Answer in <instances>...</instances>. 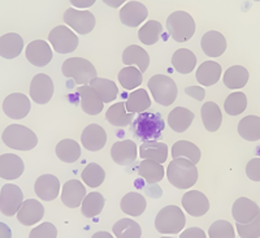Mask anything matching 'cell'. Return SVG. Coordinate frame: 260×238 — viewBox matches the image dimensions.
<instances>
[{
	"label": "cell",
	"mask_w": 260,
	"mask_h": 238,
	"mask_svg": "<svg viewBox=\"0 0 260 238\" xmlns=\"http://www.w3.org/2000/svg\"><path fill=\"white\" fill-rule=\"evenodd\" d=\"M151 107V99L145 88H137L127 97L125 108L129 113H142Z\"/></svg>",
	"instance_id": "e575fe53"
},
{
	"label": "cell",
	"mask_w": 260,
	"mask_h": 238,
	"mask_svg": "<svg viewBox=\"0 0 260 238\" xmlns=\"http://www.w3.org/2000/svg\"><path fill=\"white\" fill-rule=\"evenodd\" d=\"M24 48V41L16 33H7L0 38V55L3 59H16Z\"/></svg>",
	"instance_id": "484cf974"
},
{
	"label": "cell",
	"mask_w": 260,
	"mask_h": 238,
	"mask_svg": "<svg viewBox=\"0 0 260 238\" xmlns=\"http://www.w3.org/2000/svg\"><path fill=\"white\" fill-rule=\"evenodd\" d=\"M168 181L177 189H190L198 181V169L186 158L173 159L167 169Z\"/></svg>",
	"instance_id": "7a4b0ae2"
},
{
	"label": "cell",
	"mask_w": 260,
	"mask_h": 238,
	"mask_svg": "<svg viewBox=\"0 0 260 238\" xmlns=\"http://www.w3.org/2000/svg\"><path fill=\"white\" fill-rule=\"evenodd\" d=\"M104 178L106 172L96 163H90L89 165H86L82 172V181L90 188H99L104 183Z\"/></svg>",
	"instance_id": "f6af8a7d"
},
{
	"label": "cell",
	"mask_w": 260,
	"mask_h": 238,
	"mask_svg": "<svg viewBox=\"0 0 260 238\" xmlns=\"http://www.w3.org/2000/svg\"><path fill=\"white\" fill-rule=\"evenodd\" d=\"M53 95V82L45 73L37 74L30 83V98L37 104H47Z\"/></svg>",
	"instance_id": "8fae6325"
},
{
	"label": "cell",
	"mask_w": 260,
	"mask_h": 238,
	"mask_svg": "<svg viewBox=\"0 0 260 238\" xmlns=\"http://www.w3.org/2000/svg\"><path fill=\"white\" fill-rule=\"evenodd\" d=\"M106 120L113 127L124 128L133 121V113H129L125 108V103L118 102L113 104L106 112Z\"/></svg>",
	"instance_id": "d590c367"
},
{
	"label": "cell",
	"mask_w": 260,
	"mask_h": 238,
	"mask_svg": "<svg viewBox=\"0 0 260 238\" xmlns=\"http://www.w3.org/2000/svg\"><path fill=\"white\" fill-rule=\"evenodd\" d=\"M118 81L120 85L125 88V90H132V88H137L141 86L143 81L142 72L139 71L138 68L134 67H126L122 68L120 73H118Z\"/></svg>",
	"instance_id": "ee69618b"
},
{
	"label": "cell",
	"mask_w": 260,
	"mask_h": 238,
	"mask_svg": "<svg viewBox=\"0 0 260 238\" xmlns=\"http://www.w3.org/2000/svg\"><path fill=\"white\" fill-rule=\"evenodd\" d=\"M73 6L78 7V8H87V7H91L95 4V0H86V2H80V0H72L71 2Z\"/></svg>",
	"instance_id": "db71d44e"
},
{
	"label": "cell",
	"mask_w": 260,
	"mask_h": 238,
	"mask_svg": "<svg viewBox=\"0 0 260 238\" xmlns=\"http://www.w3.org/2000/svg\"><path fill=\"white\" fill-rule=\"evenodd\" d=\"M237 232L242 238H259L260 237V219L259 216L250 223H237Z\"/></svg>",
	"instance_id": "c3c4849f"
},
{
	"label": "cell",
	"mask_w": 260,
	"mask_h": 238,
	"mask_svg": "<svg viewBox=\"0 0 260 238\" xmlns=\"http://www.w3.org/2000/svg\"><path fill=\"white\" fill-rule=\"evenodd\" d=\"M113 234L117 238H141L142 229L138 223L130 219H121L113 225Z\"/></svg>",
	"instance_id": "b9f144b4"
},
{
	"label": "cell",
	"mask_w": 260,
	"mask_h": 238,
	"mask_svg": "<svg viewBox=\"0 0 260 238\" xmlns=\"http://www.w3.org/2000/svg\"><path fill=\"white\" fill-rule=\"evenodd\" d=\"M24 202V193L13 184H7L0 191V211L4 216H15Z\"/></svg>",
	"instance_id": "9c48e42d"
},
{
	"label": "cell",
	"mask_w": 260,
	"mask_h": 238,
	"mask_svg": "<svg viewBox=\"0 0 260 238\" xmlns=\"http://www.w3.org/2000/svg\"><path fill=\"white\" fill-rule=\"evenodd\" d=\"M99 237H106V238H112V235L107 232H98L92 235V238H99Z\"/></svg>",
	"instance_id": "9f6ffc18"
},
{
	"label": "cell",
	"mask_w": 260,
	"mask_h": 238,
	"mask_svg": "<svg viewBox=\"0 0 260 238\" xmlns=\"http://www.w3.org/2000/svg\"><path fill=\"white\" fill-rule=\"evenodd\" d=\"M3 112L13 120L25 118L30 112L29 98L21 93L8 95L3 102Z\"/></svg>",
	"instance_id": "7c38bea8"
},
{
	"label": "cell",
	"mask_w": 260,
	"mask_h": 238,
	"mask_svg": "<svg viewBox=\"0 0 260 238\" xmlns=\"http://www.w3.org/2000/svg\"><path fill=\"white\" fill-rule=\"evenodd\" d=\"M186 218L177 206H167L159 211L155 219V228L161 234H177L183 229Z\"/></svg>",
	"instance_id": "8992f818"
},
{
	"label": "cell",
	"mask_w": 260,
	"mask_h": 238,
	"mask_svg": "<svg viewBox=\"0 0 260 238\" xmlns=\"http://www.w3.org/2000/svg\"><path fill=\"white\" fill-rule=\"evenodd\" d=\"M61 73L67 78H73L77 85H86L96 78L98 73L94 65L82 57H71L62 63Z\"/></svg>",
	"instance_id": "52a82bcc"
},
{
	"label": "cell",
	"mask_w": 260,
	"mask_h": 238,
	"mask_svg": "<svg viewBox=\"0 0 260 238\" xmlns=\"http://www.w3.org/2000/svg\"><path fill=\"white\" fill-rule=\"evenodd\" d=\"M137 155H138L137 144L130 139L116 142L111 148L112 160L118 165H130L136 162Z\"/></svg>",
	"instance_id": "ffe728a7"
},
{
	"label": "cell",
	"mask_w": 260,
	"mask_h": 238,
	"mask_svg": "<svg viewBox=\"0 0 260 238\" xmlns=\"http://www.w3.org/2000/svg\"><path fill=\"white\" fill-rule=\"evenodd\" d=\"M81 142L86 150L96 153L102 150L107 143V133L101 125L98 124H90L89 127L83 129L81 135Z\"/></svg>",
	"instance_id": "2e32d148"
},
{
	"label": "cell",
	"mask_w": 260,
	"mask_h": 238,
	"mask_svg": "<svg viewBox=\"0 0 260 238\" xmlns=\"http://www.w3.org/2000/svg\"><path fill=\"white\" fill-rule=\"evenodd\" d=\"M147 202H146L145 197L141 193H127L124 195L121 199V210L124 214L130 215V216H141L145 212Z\"/></svg>",
	"instance_id": "d6a6232c"
},
{
	"label": "cell",
	"mask_w": 260,
	"mask_h": 238,
	"mask_svg": "<svg viewBox=\"0 0 260 238\" xmlns=\"http://www.w3.org/2000/svg\"><path fill=\"white\" fill-rule=\"evenodd\" d=\"M2 141L6 146L11 147L13 150L29 151L32 150L38 144L37 134L29 128L18 124H12L4 129L2 134Z\"/></svg>",
	"instance_id": "3957f363"
},
{
	"label": "cell",
	"mask_w": 260,
	"mask_h": 238,
	"mask_svg": "<svg viewBox=\"0 0 260 238\" xmlns=\"http://www.w3.org/2000/svg\"><path fill=\"white\" fill-rule=\"evenodd\" d=\"M167 30L172 39L183 43L192 38L195 33V21L191 15L183 11H176L167 18Z\"/></svg>",
	"instance_id": "277c9868"
},
{
	"label": "cell",
	"mask_w": 260,
	"mask_h": 238,
	"mask_svg": "<svg viewBox=\"0 0 260 238\" xmlns=\"http://www.w3.org/2000/svg\"><path fill=\"white\" fill-rule=\"evenodd\" d=\"M164 172L166 171H164L161 163L150 160V159H145L138 167L139 177H142L147 184L160 183L164 177Z\"/></svg>",
	"instance_id": "4dcf8cb0"
},
{
	"label": "cell",
	"mask_w": 260,
	"mask_h": 238,
	"mask_svg": "<svg viewBox=\"0 0 260 238\" xmlns=\"http://www.w3.org/2000/svg\"><path fill=\"white\" fill-rule=\"evenodd\" d=\"M122 63L127 67H132V65L136 64L139 71L145 73L148 69V65H150V55L142 47H139L137 44H132V46L124 50Z\"/></svg>",
	"instance_id": "d4e9b609"
},
{
	"label": "cell",
	"mask_w": 260,
	"mask_h": 238,
	"mask_svg": "<svg viewBox=\"0 0 260 238\" xmlns=\"http://www.w3.org/2000/svg\"><path fill=\"white\" fill-rule=\"evenodd\" d=\"M259 214L260 210L259 206H257V203H255L254 200L245 197L238 198L233 203V207H232V215H233L234 220L237 223H250L256 216H259Z\"/></svg>",
	"instance_id": "ac0fdd59"
},
{
	"label": "cell",
	"mask_w": 260,
	"mask_h": 238,
	"mask_svg": "<svg viewBox=\"0 0 260 238\" xmlns=\"http://www.w3.org/2000/svg\"><path fill=\"white\" fill-rule=\"evenodd\" d=\"M185 93L190 98H194V99L199 100V102H202L204 97H206V90L203 87H199V86H189V87L185 88Z\"/></svg>",
	"instance_id": "816d5d0a"
},
{
	"label": "cell",
	"mask_w": 260,
	"mask_h": 238,
	"mask_svg": "<svg viewBox=\"0 0 260 238\" xmlns=\"http://www.w3.org/2000/svg\"><path fill=\"white\" fill-rule=\"evenodd\" d=\"M194 118V112L185 107H176L168 115V124L171 129L176 133H183L189 129Z\"/></svg>",
	"instance_id": "4316f807"
},
{
	"label": "cell",
	"mask_w": 260,
	"mask_h": 238,
	"mask_svg": "<svg viewBox=\"0 0 260 238\" xmlns=\"http://www.w3.org/2000/svg\"><path fill=\"white\" fill-rule=\"evenodd\" d=\"M147 86L156 103L164 107H168L172 103H175L178 90L173 78L164 76V74H155L148 79Z\"/></svg>",
	"instance_id": "5b68a950"
},
{
	"label": "cell",
	"mask_w": 260,
	"mask_h": 238,
	"mask_svg": "<svg viewBox=\"0 0 260 238\" xmlns=\"http://www.w3.org/2000/svg\"><path fill=\"white\" fill-rule=\"evenodd\" d=\"M90 86L94 88L98 94L101 95V98L103 99L104 103H110V102L115 100L118 94L117 86H116V83L113 82V81H111V79L96 77V78L90 81Z\"/></svg>",
	"instance_id": "60d3db41"
},
{
	"label": "cell",
	"mask_w": 260,
	"mask_h": 238,
	"mask_svg": "<svg viewBox=\"0 0 260 238\" xmlns=\"http://www.w3.org/2000/svg\"><path fill=\"white\" fill-rule=\"evenodd\" d=\"M25 165L22 159L15 154H3L0 156V177L3 180H16L22 176Z\"/></svg>",
	"instance_id": "603a6c76"
},
{
	"label": "cell",
	"mask_w": 260,
	"mask_h": 238,
	"mask_svg": "<svg viewBox=\"0 0 260 238\" xmlns=\"http://www.w3.org/2000/svg\"><path fill=\"white\" fill-rule=\"evenodd\" d=\"M182 206L192 218H201L210 210V202L203 193L199 190H191L183 194Z\"/></svg>",
	"instance_id": "9a60e30c"
},
{
	"label": "cell",
	"mask_w": 260,
	"mask_h": 238,
	"mask_svg": "<svg viewBox=\"0 0 260 238\" xmlns=\"http://www.w3.org/2000/svg\"><path fill=\"white\" fill-rule=\"evenodd\" d=\"M78 97H80L82 111L87 115L96 116L103 111V99L91 86L82 85L78 87Z\"/></svg>",
	"instance_id": "e0dca14e"
},
{
	"label": "cell",
	"mask_w": 260,
	"mask_h": 238,
	"mask_svg": "<svg viewBox=\"0 0 260 238\" xmlns=\"http://www.w3.org/2000/svg\"><path fill=\"white\" fill-rule=\"evenodd\" d=\"M172 156L173 159L186 158L194 164L201 162V150L197 144L189 141H177L172 146Z\"/></svg>",
	"instance_id": "f35d334b"
},
{
	"label": "cell",
	"mask_w": 260,
	"mask_h": 238,
	"mask_svg": "<svg viewBox=\"0 0 260 238\" xmlns=\"http://www.w3.org/2000/svg\"><path fill=\"white\" fill-rule=\"evenodd\" d=\"M30 238H56L57 229L56 226L51 223H43L39 226L34 228L29 234Z\"/></svg>",
	"instance_id": "681fc988"
},
{
	"label": "cell",
	"mask_w": 260,
	"mask_h": 238,
	"mask_svg": "<svg viewBox=\"0 0 260 238\" xmlns=\"http://www.w3.org/2000/svg\"><path fill=\"white\" fill-rule=\"evenodd\" d=\"M248 71L242 65H233L228 68L226 72L224 73V85L228 88H242L245 87L246 83L248 82Z\"/></svg>",
	"instance_id": "836d02e7"
},
{
	"label": "cell",
	"mask_w": 260,
	"mask_h": 238,
	"mask_svg": "<svg viewBox=\"0 0 260 238\" xmlns=\"http://www.w3.org/2000/svg\"><path fill=\"white\" fill-rule=\"evenodd\" d=\"M64 22L78 34H89L95 27V16L89 11L68 8L64 13Z\"/></svg>",
	"instance_id": "30bf717a"
},
{
	"label": "cell",
	"mask_w": 260,
	"mask_h": 238,
	"mask_svg": "<svg viewBox=\"0 0 260 238\" xmlns=\"http://www.w3.org/2000/svg\"><path fill=\"white\" fill-rule=\"evenodd\" d=\"M34 191L42 200L56 199L60 193V181L53 174H42L34 184Z\"/></svg>",
	"instance_id": "d6986e66"
},
{
	"label": "cell",
	"mask_w": 260,
	"mask_h": 238,
	"mask_svg": "<svg viewBox=\"0 0 260 238\" xmlns=\"http://www.w3.org/2000/svg\"><path fill=\"white\" fill-rule=\"evenodd\" d=\"M172 65L178 73L189 74L197 65V56L192 53V51L180 48L172 56Z\"/></svg>",
	"instance_id": "1f68e13d"
},
{
	"label": "cell",
	"mask_w": 260,
	"mask_h": 238,
	"mask_svg": "<svg viewBox=\"0 0 260 238\" xmlns=\"http://www.w3.org/2000/svg\"><path fill=\"white\" fill-rule=\"evenodd\" d=\"M238 133L245 141L255 142L260 139V117L259 116H246L238 124Z\"/></svg>",
	"instance_id": "8d00e7d4"
},
{
	"label": "cell",
	"mask_w": 260,
	"mask_h": 238,
	"mask_svg": "<svg viewBox=\"0 0 260 238\" xmlns=\"http://www.w3.org/2000/svg\"><path fill=\"white\" fill-rule=\"evenodd\" d=\"M139 153H141V158L143 160L150 159V160H155V162L162 164L168 158V146L159 141H147L141 144Z\"/></svg>",
	"instance_id": "f546056e"
},
{
	"label": "cell",
	"mask_w": 260,
	"mask_h": 238,
	"mask_svg": "<svg viewBox=\"0 0 260 238\" xmlns=\"http://www.w3.org/2000/svg\"><path fill=\"white\" fill-rule=\"evenodd\" d=\"M201 116L202 121H203L204 128L211 133H215L216 130H219L222 123V113L219 106L213 102H207L204 103L203 107L201 108Z\"/></svg>",
	"instance_id": "83f0119b"
},
{
	"label": "cell",
	"mask_w": 260,
	"mask_h": 238,
	"mask_svg": "<svg viewBox=\"0 0 260 238\" xmlns=\"http://www.w3.org/2000/svg\"><path fill=\"white\" fill-rule=\"evenodd\" d=\"M247 107V98L243 93L236 92L231 94L225 99L224 109L228 115L231 116H238L241 115Z\"/></svg>",
	"instance_id": "bcb514c9"
},
{
	"label": "cell",
	"mask_w": 260,
	"mask_h": 238,
	"mask_svg": "<svg viewBox=\"0 0 260 238\" xmlns=\"http://www.w3.org/2000/svg\"><path fill=\"white\" fill-rule=\"evenodd\" d=\"M26 59L37 68H43L52 60V50L46 41H32L26 47Z\"/></svg>",
	"instance_id": "4fadbf2b"
},
{
	"label": "cell",
	"mask_w": 260,
	"mask_h": 238,
	"mask_svg": "<svg viewBox=\"0 0 260 238\" xmlns=\"http://www.w3.org/2000/svg\"><path fill=\"white\" fill-rule=\"evenodd\" d=\"M201 47L203 52L210 57H219L226 50V39L221 33L210 30L202 37Z\"/></svg>",
	"instance_id": "cb8c5ba5"
},
{
	"label": "cell",
	"mask_w": 260,
	"mask_h": 238,
	"mask_svg": "<svg viewBox=\"0 0 260 238\" xmlns=\"http://www.w3.org/2000/svg\"><path fill=\"white\" fill-rule=\"evenodd\" d=\"M86 197V189L78 180H69L62 186L61 202L68 209H77Z\"/></svg>",
	"instance_id": "44dd1931"
},
{
	"label": "cell",
	"mask_w": 260,
	"mask_h": 238,
	"mask_svg": "<svg viewBox=\"0 0 260 238\" xmlns=\"http://www.w3.org/2000/svg\"><path fill=\"white\" fill-rule=\"evenodd\" d=\"M104 203H106V198L101 193L92 191V193H89V195H86L83 199L82 204H81L82 206L81 212L85 218L92 219L103 211Z\"/></svg>",
	"instance_id": "ab89813d"
},
{
	"label": "cell",
	"mask_w": 260,
	"mask_h": 238,
	"mask_svg": "<svg viewBox=\"0 0 260 238\" xmlns=\"http://www.w3.org/2000/svg\"><path fill=\"white\" fill-rule=\"evenodd\" d=\"M48 41L57 53H71L78 47L80 39L68 26L59 25L48 34Z\"/></svg>",
	"instance_id": "ba28073f"
},
{
	"label": "cell",
	"mask_w": 260,
	"mask_h": 238,
	"mask_svg": "<svg viewBox=\"0 0 260 238\" xmlns=\"http://www.w3.org/2000/svg\"><path fill=\"white\" fill-rule=\"evenodd\" d=\"M208 235L211 238H234V228L229 221L217 220L210 226Z\"/></svg>",
	"instance_id": "7dc6e473"
},
{
	"label": "cell",
	"mask_w": 260,
	"mask_h": 238,
	"mask_svg": "<svg viewBox=\"0 0 260 238\" xmlns=\"http://www.w3.org/2000/svg\"><path fill=\"white\" fill-rule=\"evenodd\" d=\"M56 155L57 158L64 163H74L77 162L81 156V147L78 142L74 139H62L56 144Z\"/></svg>",
	"instance_id": "74e56055"
},
{
	"label": "cell",
	"mask_w": 260,
	"mask_h": 238,
	"mask_svg": "<svg viewBox=\"0 0 260 238\" xmlns=\"http://www.w3.org/2000/svg\"><path fill=\"white\" fill-rule=\"evenodd\" d=\"M246 174L250 180L257 183L260 181V159H252L246 165Z\"/></svg>",
	"instance_id": "f907efd6"
},
{
	"label": "cell",
	"mask_w": 260,
	"mask_h": 238,
	"mask_svg": "<svg viewBox=\"0 0 260 238\" xmlns=\"http://www.w3.org/2000/svg\"><path fill=\"white\" fill-rule=\"evenodd\" d=\"M104 3H106L107 6L113 7V8H117V7L121 6V4L124 3V2H122V0H117V2H110V0H104Z\"/></svg>",
	"instance_id": "11a10c76"
},
{
	"label": "cell",
	"mask_w": 260,
	"mask_h": 238,
	"mask_svg": "<svg viewBox=\"0 0 260 238\" xmlns=\"http://www.w3.org/2000/svg\"><path fill=\"white\" fill-rule=\"evenodd\" d=\"M162 33V26L159 21L151 20L147 21L141 30L138 32V39L146 46L155 44L160 39V36Z\"/></svg>",
	"instance_id": "7bdbcfd3"
},
{
	"label": "cell",
	"mask_w": 260,
	"mask_h": 238,
	"mask_svg": "<svg viewBox=\"0 0 260 238\" xmlns=\"http://www.w3.org/2000/svg\"><path fill=\"white\" fill-rule=\"evenodd\" d=\"M180 238H206V233L201 228H189L180 234Z\"/></svg>",
	"instance_id": "f5cc1de1"
},
{
	"label": "cell",
	"mask_w": 260,
	"mask_h": 238,
	"mask_svg": "<svg viewBox=\"0 0 260 238\" xmlns=\"http://www.w3.org/2000/svg\"><path fill=\"white\" fill-rule=\"evenodd\" d=\"M197 81L203 86H212L217 83V81L221 77V67L216 62H204L197 71Z\"/></svg>",
	"instance_id": "f1b7e54d"
},
{
	"label": "cell",
	"mask_w": 260,
	"mask_h": 238,
	"mask_svg": "<svg viewBox=\"0 0 260 238\" xmlns=\"http://www.w3.org/2000/svg\"><path fill=\"white\" fill-rule=\"evenodd\" d=\"M164 128L166 123L159 112H142L132 121L134 137L143 142L161 139Z\"/></svg>",
	"instance_id": "6da1fadb"
},
{
	"label": "cell",
	"mask_w": 260,
	"mask_h": 238,
	"mask_svg": "<svg viewBox=\"0 0 260 238\" xmlns=\"http://www.w3.org/2000/svg\"><path fill=\"white\" fill-rule=\"evenodd\" d=\"M120 21L125 26L136 27L147 18L148 11L141 2H127L120 11Z\"/></svg>",
	"instance_id": "5bb4252c"
},
{
	"label": "cell",
	"mask_w": 260,
	"mask_h": 238,
	"mask_svg": "<svg viewBox=\"0 0 260 238\" xmlns=\"http://www.w3.org/2000/svg\"><path fill=\"white\" fill-rule=\"evenodd\" d=\"M45 216V207L36 199H26L22 202L17 212V220L22 225H32L41 221Z\"/></svg>",
	"instance_id": "7402d4cb"
}]
</instances>
